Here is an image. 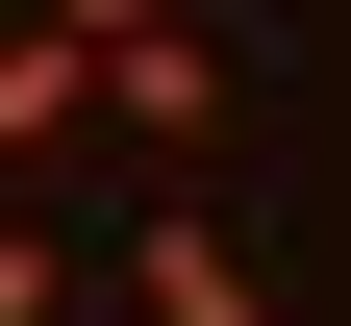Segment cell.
I'll return each instance as SVG.
<instances>
[{
  "label": "cell",
  "mask_w": 351,
  "mask_h": 326,
  "mask_svg": "<svg viewBox=\"0 0 351 326\" xmlns=\"http://www.w3.org/2000/svg\"><path fill=\"white\" fill-rule=\"evenodd\" d=\"M75 151H101V51H75V25H25V0H0V201H51Z\"/></svg>",
  "instance_id": "obj_2"
},
{
  "label": "cell",
  "mask_w": 351,
  "mask_h": 326,
  "mask_svg": "<svg viewBox=\"0 0 351 326\" xmlns=\"http://www.w3.org/2000/svg\"><path fill=\"white\" fill-rule=\"evenodd\" d=\"M25 25H75V51H101V25H151V0H25Z\"/></svg>",
  "instance_id": "obj_5"
},
{
  "label": "cell",
  "mask_w": 351,
  "mask_h": 326,
  "mask_svg": "<svg viewBox=\"0 0 351 326\" xmlns=\"http://www.w3.org/2000/svg\"><path fill=\"white\" fill-rule=\"evenodd\" d=\"M0 326H75V226L51 201H0Z\"/></svg>",
  "instance_id": "obj_4"
},
{
  "label": "cell",
  "mask_w": 351,
  "mask_h": 326,
  "mask_svg": "<svg viewBox=\"0 0 351 326\" xmlns=\"http://www.w3.org/2000/svg\"><path fill=\"white\" fill-rule=\"evenodd\" d=\"M75 276H101L125 326H276V276L226 251V201H151V226H125V251H75Z\"/></svg>",
  "instance_id": "obj_1"
},
{
  "label": "cell",
  "mask_w": 351,
  "mask_h": 326,
  "mask_svg": "<svg viewBox=\"0 0 351 326\" xmlns=\"http://www.w3.org/2000/svg\"><path fill=\"white\" fill-rule=\"evenodd\" d=\"M101 126H125V151H226V51H201L176 0H151V25H101Z\"/></svg>",
  "instance_id": "obj_3"
}]
</instances>
